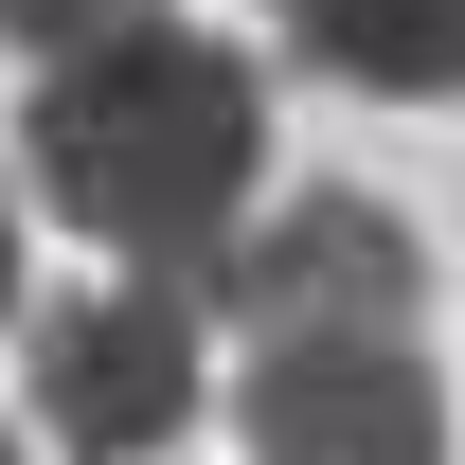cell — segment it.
I'll list each match as a JSON object with an SVG mask.
<instances>
[{
  "label": "cell",
  "mask_w": 465,
  "mask_h": 465,
  "mask_svg": "<svg viewBox=\"0 0 465 465\" xmlns=\"http://www.w3.org/2000/svg\"><path fill=\"white\" fill-rule=\"evenodd\" d=\"M215 304L251 322V341H394L411 304H430V251H411L394 197H358V179H304L287 215L232 232Z\"/></svg>",
  "instance_id": "3"
},
{
  "label": "cell",
  "mask_w": 465,
  "mask_h": 465,
  "mask_svg": "<svg viewBox=\"0 0 465 465\" xmlns=\"http://www.w3.org/2000/svg\"><path fill=\"white\" fill-rule=\"evenodd\" d=\"M0 465H18V448H0Z\"/></svg>",
  "instance_id": "8"
},
{
  "label": "cell",
  "mask_w": 465,
  "mask_h": 465,
  "mask_svg": "<svg viewBox=\"0 0 465 465\" xmlns=\"http://www.w3.org/2000/svg\"><path fill=\"white\" fill-rule=\"evenodd\" d=\"M197 287H90V304H36V430L72 465H162L197 430Z\"/></svg>",
  "instance_id": "2"
},
{
  "label": "cell",
  "mask_w": 465,
  "mask_h": 465,
  "mask_svg": "<svg viewBox=\"0 0 465 465\" xmlns=\"http://www.w3.org/2000/svg\"><path fill=\"white\" fill-rule=\"evenodd\" d=\"M287 72L358 90V108H448L465 90V0H269Z\"/></svg>",
  "instance_id": "5"
},
{
  "label": "cell",
  "mask_w": 465,
  "mask_h": 465,
  "mask_svg": "<svg viewBox=\"0 0 465 465\" xmlns=\"http://www.w3.org/2000/svg\"><path fill=\"white\" fill-rule=\"evenodd\" d=\"M232 430L251 465H448V376L411 341H269Z\"/></svg>",
  "instance_id": "4"
},
{
  "label": "cell",
  "mask_w": 465,
  "mask_h": 465,
  "mask_svg": "<svg viewBox=\"0 0 465 465\" xmlns=\"http://www.w3.org/2000/svg\"><path fill=\"white\" fill-rule=\"evenodd\" d=\"M143 18H162V0H0V54H90V36H143Z\"/></svg>",
  "instance_id": "6"
},
{
  "label": "cell",
  "mask_w": 465,
  "mask_h": 465,
  "mask_svg": "<svg viewBox=\"0 0 465 465\" xmlns=\"http://www.w3.org/2000/svg\"><path fill=\"white\" fill-rule=\"evenodd\" d=\"M0 322H36V304H18V215H0Z\"/></svg>",
  "instance_id": "7"
},
{
  "label": "cell",
  "mask_w": 465,
  "mask_h": 465,
  "mask_svg": "<svg viewBox=\"0 0 465 465\" xmlns=\"http://www.w3.org/2000/svg\"><path fill=\"white\" fill-rule=\"evenodd\" d=\"M18 179H36V215H72L90 251H125L143 287H197L215 304L232 232H251V179H269V90L232 36H90V54L36 72V108H18Z\"/></svg>",
  "instance_id": "1"
}]
</instances>
